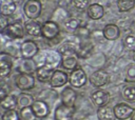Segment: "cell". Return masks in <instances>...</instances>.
Segmentation results:
<instances>
[{"label": "cell", "mask_w": 135, "mask_h": 120, "mask_svg": "<svg viewBox=\"0 0 135 120\" xmlns=\"http://www.w3.org/2000/svg\"><path fill=\"white\" fill-rule=\"evenodd\" d=\"M42 11V4L39 0H27L23 4L24 16L30 20H36Z\"/></svg>", "instance_id": "obj_1"}, {"label": "cell", "mask_w": 135, "mask_h": 120, "mask_svg": "<svg viewBox=\"0 0 135 120\" xmlns=\"http://www.w3.org/2000/svg\"><path fill=\"white\" fill-rule=\"evenodd\" d=\"M15 84L18 89L21 92H26L35 87L36 84V77L33 74H25V73H19L15 80Z\"/></svg>", "instance_id": "obj_2"}, {"label": "cell", "mask_w": 135, "mask_h": 120, "mask_svg": "<svg viewBox=\"0 0 135 120\" xmlns=\"http://www.w3.org/2000/svg\"><path fill=\"white\" fill-rule=\"evenodd\" d=\"M88 82V76L81 67H77L69 74V83L72 87L80 88Z\"/></svg>", "instance_id": "obj_3"}, {"label": "cell", "mask_w": 135, "mask_h": 120, "mask_svg": "<svg viewBox=\"0 0 135 120\" xmlns=\"http://www.w3.org/2000/svg\"><path fill=\"white\" fill-rule=\"evenodd\" d=\"M60 34V27L59 24L53 20H47L44 23H42L41 28V36L46 40H54L56 37H58Z\"/></svg>", "instance_id": "obj_4"}, {"label": "cell", "mask_w": 135, "mask_h": 120, "mask_svg": "<svg viewBox=\"0 0 135 120\" xmlns=\"http://www.w3.org/2000/svg\"><path fill=\"white\" fill-rule=\"evenodd\" d=\"M39 47L37 43L31 39L24 40L20 45V54L23 59H34V57L38 54Z\"/></svg>", "instance_id": "obj_5"}, {"label": "cell", "mask_w": 135, "mask_h": 120, "mask_svg": "<svg viewBox=\"0 0 135 120\" xmlns=\"http://www.w3.org/2000/svg\"><path fill=\"white\" fill-rule=\"evenodd\" d=\"M89 81L95 87H102L109 83L110 74L104 69H97L90 75Z\"/></svg>", "instance_id": "obj_6"}, {"label": "cell", "mask_w": 135, "mask_h": 120, "mask_svg": "<svg viewBox=\"0 0 135 120\" xmlns=\"http://www.w3.org/2000/svg\"><path fill=\"white\" fill-rule=\"evenodd\" d=\"M13 68V57L7 52H0V77L9 76Z\"/></svg>", "instance_id": "obj_7"}, {"label": "cell", "mask_w": 135, "mask_h": 120, "mask_svg": "<svg viewBox=\"0 0 135 120\" xmlns=\"http://www.w3.org/2000/svg\"><path fill=\"white\" fill-rule=\"evenodd\" d=\"M4 34L11 39H21L25 35L24 24H22L20 21L9 23L6 29L4 31Z\"/></svg>", "instance_id": "obj_8"}, {"label": "cell", "mask_w": 135, "mask_h": 120, "mask_svg": "<svg viewBox=\"0 0 135 120\" xmlns=\"http://www.w3.org/2000/svg\"><path fill=\"white\" fill-rule=\"evenodd\" d=\"M114 114H115V117L116 119L118 120H127V119H131L132 115L134 114L135 109L130 106L129 104L127 103H123V102H120V103H117L116 105H114Z\"/></svg>", "instance_id": "obj_9"}, {"label": "cell", "mask_w": 135, "mask_h": 120, "mask_svg": "<svg viewBox=\"0 0 135 120\" xmlns=\"http://www.w3.org/2000/svg\"><path fill=\"white\" fill-rule=\"evenodd\" d=\"M75 113V108L64 105L62 103L58 104L54 111V119L55 120H71Z\"/></svg>", "instance_id": "obj_10"}, {"label": "cell", "mask_w": 135, "mask_h": 120, "mask_svg": "<svg viewBox=\"0 0 135 120\" xmlns=\"http://www.w3.org/2000/svg\"><path fill=\"white\" fill-rule=\"evenodd\" d=\"M68 82H69V75H68V73H65L64 71H61V69H55L51 80L49 81V84L52 87L57 88V87L64 86Z\"/></svg>", "instance_id": "obj_11"}, {"label": "cell", "mask_w": 135, "mask_h": 120, "mask_svg": "<svg viewBox=\"0 0 135 120\" xmlns=\"http://www.w3.org/2000/svg\"><path fill=\"white\" fill-rule=\"evenodd\" d=\"M77 99V93L72 86H65L60 92V101L62 104L74 107Z\"/></svg>", "instance_id": "obj_12"}, {"label": "cell", "mask_w": 135, "mask_h": 120, "mask_svg": "<svg viewBox=\"0 0 135 120\" xmlns=\"http://www.w3.org/2000/svg\"><path fill=\"white\" fill-rule=\"evenodd\" d=\"M91 100L93 104L97 107L108 105L110 102V94L104 89H96L91 95Z\"/></svg>", "instance_id": "obj_13"}, {"label": "cell", "mask_w": 135, "mask_h": 120, "mask_svg": "<svg viewBox=\"0 0 135 120\" xmlns=\"http://www.w3.org/2000/svg\"><path fill=\"white\" fill-rule=\"evenodd\" d=\"M32 109L36 115V117L40 119L47 117L50 114V105L42 99L35 100L34 103L32 104Z\"/></svg>", "instance_id": "obj_14"}, {"label": "cell", "mask_w": 135, "mask_h": 120, "mask_svg": "<svg viewBox=\"0 0 135 120\" xmlns=\"http://www.w3.org/2000/svg\"><path fill=\"white\" fill-rule=\"evenodd\" d=\"M61 61H62V55L58 51H50L45 56L44 65L55 69V67L61 65Z\"/></svg>", "instance_id": "obj_15"}, {"label": "cell", "mask_w": 135, "mask_h": 120, "mask_svg": "<svg viewBox=\"0 0 135 120\" xmlns=\"http://www.w3.org/2000/svg\"><path fill=\"white\" fill-rule=\"evenodd\" d=\"M102 34H103V37L105 40L114 41V40H117L119 38L120 29H119L118 25H116L114 23H109L103 27Z\"/></svg>", "instance_id": "obj_16"}, {"label": "cell", "mask_w": 135, "mask_h": 120, "mask_svg": "<svg viewBox=\"0 0 135 120\" xmlns=\"http://www.w3.org/2000/svg\"><path fill=\"white\" fill-rule=\"evenodd\" d=\"M54 68H51L46 65H41V66H38V68L36 69V73H35V77L38 81L44 83V82H49L53 76V73H54Z\"/></svg>", "instance_id": "obj_17"}, {"label": "cell", "mask_w": 135, "mask_h": 120, "mask_svg": "<svg viewBox=\"0 0 135 120\" xmlns=\"http://www.w3.org/2000/svg\"><path fill=\"white\" fill-rule=\"evenodd\" d=\"M24 28H25V33L30 36L33 37H39L41 36V28H42V24H40L38 21L36 20H27L24 23Z\"/></svg>", "instance_id": "obj_18"}, {"label": "cell", "mask_w": 135, "mask_h": 120, "mask_svg": "<svg viewBox=\"0 0 135 120\" xmlns=\"http://www.w3.org/2000/svg\"><path fill=\"white\" fill-rule=\"evenodd\" d=\"M86 14L92 20H99L104 16V8L99 3H92L86 9Z\"/></svg>", "instance_id": "obj_19"}, {"label": "cell", "mask_w": 135, "mask_h": 120, "mask_svg": "<svg viewBox=\"0 0 135 120\" xmlns=\"http://www.w3.org/2000/svg\"><path fill=\"white\" fill-rule=\"evenodd\" d=\"M78 65V55L77 54H72V55H65L62 56V61H61V66L66 69V71H74L77 68Z\"/></svg>", "instance_id": "obj_20"}, {"label": "cell", "mask_w": 135, "mask_h": 120, "mask_svg": "<svg viewBox=\"0 0 135 120\" xmlns=\"http://www.w3.org/2000/svg\"><path fill=\"white\" fill-rule=\"evenodd\" d=\"M17 106H18L17 96H15V95L8 94V95H6L4 98H2L0 100V108H2L3 111L16 109Z\"/></svg>", "instance_id": "obj_21"}, {"label": "cell", "mask_w": 135, "mask_h": 120, "mask_svg": "<svg viewBox=\"0 0 135 120\" xmlns=\"http://www.w3.org/2000/svg\"><path fill=\"white\" fill-rule=\"evenodd\" d=\"M17 8L16 1L14 0H1L0 1V13L6 17L12 16Z\"/></svg>", "instance_id": "obj_22"}, {"label": "cell", "mask_w": 135, "mask_h": 120, "mask_svg": "<svg viewBox=\"0 0 135 120\" xmlns=\"http://www.w3.org/2000/svg\"><path fill=\"white\" fill-rule=\"evenodd\" d=\"M97 118H98V120H116V117L114 114V108L109 105L98 107L97 108Z\"/></svg>", "instance_id": "obj_23"}, {"label": "cell", "mask_w": 135, "mask_h": 120, "mask_svg": "<svg viewBox=\"0 0 135 120\" xmlns=\"http://www.w3.org/2000/svg\"><path fill=\"white\" fill-rule=\"evenodd\" d=\"M38 68L36 62L34 61V59H23L20 63L19 66V71L20 73H25V74H35L36 69Z\"/></svg>", "instance_id": "obj_24"}, {"label": "cell", "mask_w": 135, "mask_h": 120, "mask_svg": "<svg viewBox=\"0 0 135 120\" xmlns=\"http://www.w3.org/2000/svg\"><path fill=\"white\" fill-rule=\"evenodd\" d=\"M34 97L31 94L27 93H20L17 96V102H18V107L19 108H23V107H28L32 106V104L34 103Z\"/></svg>", "instance_id": "obj_25"}, {"label": "cell", "mask_w": 135, "mask_h": 120, "mask_svg": "<svg viewBox=\"0 0 135 120\" xmlns=\"http://www.w3.org/2000/svg\"><path fill=\"white\" fill-rule=\"evenodd\" d=\"M92 49H93V44L91 42H85L84 44H80L79 45V48L77 51L78 58L85 59L90 55V53L92 52Z\"/></svg>", "instance_id": "obj_26"}, {"label": "cell", "mask_w": 135, "mask_h": 120, "mask_svg": "<svg viewBox=\"0 0 135 120\" xmlns=\"http://www.w3.org/2000/svg\"><path fill=\"white\" fill-rule=\"evenodd\" d=\"M135 0H117V7L118 11L121 13H126L134 8Z\"/></svg>", "instance_id": "obj_27"}, {"label": "cell", "mask_w": 135, "mask_h": 120, "mask_svg": "<svg viewBox=\"0 0 135 120\" xmlns=\"http://www.w3.org/2000/svg\"><path fill=\"white\" fill-rule=\"evenodd\" d=\"M80 21L76 18H70L64 22V27L70 33H76V31L80 27Z\"/></svg>", "instance_id": "obj_28"}, {"label": "cell", "mask_w": 135, "mask_h": 120, "mask_svg": "<svg viewBox=\"0 0 135 120\" xmlns=\"http://www.w3.org/2000/svg\"><path fill=\"white\" fill-rule=\"evenodd\" d=\"M19 114H20V120H37V117L34 114L32 106L20 108Z\"/></svg>", "instance_id": "obj_29"}, {"label": "cell", "mask_w": 135, "mask_h": 120, "mask_svg": "<svg viewBox=\"0 0 135 120\" xmlns=\"http://www.w3.org/2000/svg\"><path fill=\"white\" fill-rule=\"evenodd\" d=\"M1 120H20V114L17 109L4 111L1 115Z\"/></svg>", "instance_id": "obj_30"}, {"label": "cell", "mask_w": 135, "mask_h": 120, "mask_svg": "<svg viewBox=\"0 0 135 120\" xmlns=\"http://www.w3.org/2000/svg\"><path fill=\"white\" fill-rule=\"evenodd\" d=\"M122 97L130 102H135V86H126L122 89Z\"/></svg>", "instance_id": "obj_31"}, {"label": "cell", "mask_w": 135, "mask_h": 120, "mask_svg": "<svg viewBox=\"0 0 135 120\" xmlns=\"http://www.w3.org/2000/svg\"><path fill=\"white\" fill-rule=\"evenodd\" d=\"M123 47L127 51H135V36H127L123 40Z\"/></svg>", "instance_id": "obj_32"}, {"label": "cell", "mask_w": 135, "mask_h": 120, "mask_svg": "<svg viewBox=\"0 0 135 120\" xmlns=\"http://www.w3.org/2000/svg\"><path fill=\"white\" fill-rule=\"evenodd\" d=\"M72 3L78 11H85L90 6V0H72Z\"/></svg>", "instance_id": "obj_33"}, {"label": "cell", "mask_w": 135, "mask_h": 120, "mask_svg": "<svg viewBox=\"0 0 135 120\" xmlns=\"http://www.w3.org/2000/svg\"><path fill=\"white\" fill-rule=\"evenodd\" d=\"M126 81L135 82V64L129 65L128 71H127V75H126Z\"/></svg>", "instance_id": "obj_34"}, {"label": "cell", "mask_w": 135, "mask_h": 120, "mask_svg": "<svg viewBox=\"0 0 135 120\" xmlns=\"http://www.w3.org/2000/svg\"><path fill=\"white\" fill-rule=\"evenodd\" d=\"M8 24H9L8 23V17H6L0 13V33H4V31L6 29Z\"/></svg>", "instance_id": "obj_35"}, {"label": "cell", "mask_w": 135, "mask_h": 120, "mask_svg": "<svg viewBox=\"0 0 135 120\" xmlns=\"http://www.w3.org/2000/svg\"><path fill=\"white\" fill-rule=\"evenodd\" d=\"M76 34H77V36H79L80 38H84V39H86V38L90 37V31H89L85 26H80V27L76 31Z\"/></svg>", "instance_id": "obj_36"}, {"label": "cell", "mask_w": 135, "mask_h": 120, "mask_svg": "<svg viewBox=\"0 0 135 120\" xmlns=\"http://www.w3.org/2000/svg\"><path fill=\"white\" fill-rule=\"evenodd\" d=\"M6 95H8L7 92H6V89L4 88V86H3L2 84H0V100H1L2 98H4Z\"/></svg>", "instance_id": "obj_37"}, {"label": "cell", "mask_w": 135, "mask_h": 120, "mask_svg": "<svg viewBox=\"0 0 135 120\" xmlns=\"http://www.w3.org/2000/svg\"><path fill=\"white\" fill-rule=\"evenodd\" d=\"M131 120H135V112H134V114L132 115V117H131Z\"/></svg>", "instance_id": "obj_38"}, {"label": "cell", "mask_w": 135, "mask_h": 120, "mask_svg": "<svg viewBox=\"0 0 135 120\" xmlns=\"http://www.w3.org/2000/svg\"><path fill=\"white\" fill-rule=\"evenodd\" d=\"M133 60H134V61H135V51H134V52H133Z\"/></svg>", "instance_id": "obj_39"}, {"label": "cell", "mask_w": 135, "mask_h": 120, "mask_svg": "<svg viewBox=\"0 0 135 120\" xmlns=\"http://www.w3.org/2000/svg\"><path fill=\"white\" fill-rule=\"evenodd\" d=\"M14 1H17V0H14Z\"/></svg>", "instance_id": "obj_40"}, {"label": "cell", "mask_w": 135, "mask_h": 120, "mask_svg": "<svg viewBox=\"0 0 135 120\" xmlns=\"http://www.w3.org/2000/svg\"><path fill=\"white\" fill-rule=\"evenodd\" d=\"M0 120H1V119H0Z\"/></svg>", "instance_id": "obj_41"}]
</instances>
